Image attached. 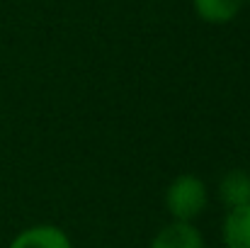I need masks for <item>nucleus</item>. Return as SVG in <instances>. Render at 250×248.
<instances>
[{
	"label": "nucleus",
	"instance_id": "obj_1",
	"mask_svg": "<svg viewBox=\"0 0 250 248\" xmlns=\"http://www.w3.org/2000/svg\"><path fill=\"white\" fill-rule=\"evenodd\" d=\"M209 202V190L199 175L182 173L166 190V209L172 222H194Z\"/></svg>",
	"mask_w": 250,
	"mask_h": 248
},
{
	"label": "nucleus",
	"instance_id": "obj_2",
	"mask_svg": "<svg viewBox=\"0 0 250 248\" xmlns=\"http://www.w3.org/2000/svg\"><path fill=\"white\" fill-rule=\"evenodd\" d=\"M7 248H73V241L61 226L37 224V226L22 229Z\"/></svg>",
	"mask_w": 250,
	"mask_h": 248
},
{
	"label": "nucleus",
	"instance_id": "obj_3",
	"mask_svg": "<svg viewBox=\"0 0 250 248\" xmlns=\"http://www.w3.org/2000/svg\"><path fill=\"white\" fill-rule=\"evenodd\" d=\"M151 248H204V236L194 222H170L153 236Z\"/></svg>",
	"mask_w": 250,
	"mask_h": 248
},
{
	"label": "nucleus",
	"instance_id": "obj_4",
	"mask_svg": "<svg viewBox=\"0 0 250 248\" xmlns=\"http://www.w3.org/2000/svg\"><path fill=\"white\" fill-rule=\"evenodd\" d=\"M221 241L226 248H250V204L226 212L221 224Z\"/></svg>",
	"mask_w": 250,
	"mask_h": 248
},
{
	"label": "nucleus",
	"instance_id": "obj_5",
	"mask_svg": "<svg viewBox=\"0 0 250 248\" xmlns=\"http://www.w3.org/2000/svg\"><path fill=\"white\" fill-rule=\"evenodd\" d=\"M219 200L233 209V207H246L250 204V173L248 170H229L219 180Z\"/></svg>",
	"mask_w": 250,
	"mask_h": 248
},
{
	"label": "nucleus",
	"instance_id": "obj_6",
	"mask_svg": "<svg viewBox=\"0 0 250 248\" xmlns=\"http://www.w3.org/2000/svg\"><path fill=\"white\" fill-rule=\"evenodd\" d=\"M199 20L209 24H226L236 20L246 5V0H192Z\"/></svg>",
	"mask_w": 250,
	"mask_h": 248
},
{
	"label": "nucleus",
	"instance_id": "obj_7",
	"mask_svg": "<svg viewBox=\"0 0 250 248\" xmlns=\"http://www.w3.org/2000/svg\"><path fill=\"white\" fill-rule=\"evenodd\" d=\"M246 2H250V0H246Z\"/></svg>",
	"mask_w": 250,
	"mask_h": 248
}]
</instances>
